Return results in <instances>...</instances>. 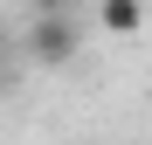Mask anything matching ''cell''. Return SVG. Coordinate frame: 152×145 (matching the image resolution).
Wrapping results in <instances>:
<instances>
[{
  "mask_svg": "<svg viewBox=\"0 0 152 145\" xmlns=\"http://www.w3.org/2000/svg\"><path fill=\"white\" fill-rule=\"evenodd\" d=\"M21 48H28L42 69H62V62H76V48H83L76 7H62V14H35V21H28V35H21Z\"/></svg>",
  "mask_w": 152,
  "mask_h": 145,
  "instance_id": "obj_1",
  "label": "cell"
},
{
  "mask_svg": "<svg viewBox=\"0 0 152 145\" xmlns=\"http://www.w3.org/2000/svg\"><path fill=\"white\" fill-rule=\"evenodd\" d=\"M97 28L104 35H138L145 28V0H97Z\"/></svg>",
  "mask_w": 152,
  "mask_h": 145,
  "instance_id": "obj_2",
  "label": "cell"
},
{
  "mask_svg": "<svg viewBox=\"0 0 152 145\" xmlns=\"http://www.w3.org/2000/svg\"><path fill=\"white\" fill-rule=\"evenodd\" d=\"M62 7H76V0H35V14H62Z\"/></svg>",
  "mask_w": 152,
  "mask_h": 145,
  "instance_id": "obj_3",
  "label": "cell"
},
{
  "mask_svg": "<svg viewBox=\"0 0 152 145\" xmlns=\"http://www.w3.org/2000/svg\"><path fill=\"white\" fill-rule=\"evenodd\" d=\"M7 55H14V42H7V28H0V69H7Z\"/></svg>",
  "mask_w": 152,
  "mask_h": 145,
  "instance_id": "obj_4",
  "label": "cell"
}]
</instances>
